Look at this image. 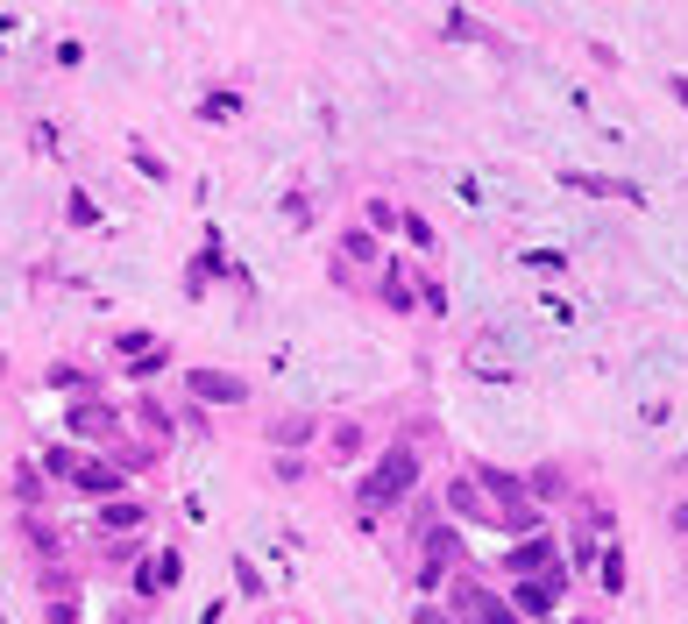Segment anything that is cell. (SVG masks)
<instances>
[{
	"mask_svg": "<svg viewBox=\"0 0 688 624\" xmlns=\"http://www.w3.org/2000/svg\"><path fill=\"white\" fill-rule=\"evenodd\" d=\"M107 525H114V532H128V525H142V504H128V497H114V504H107Z\"/></svg>",
	"mask_w": 688,
	"mask_h": 624,
	"instance_id": "52a82bcc",
	"label": "cell"
},
{
	"mask_svg": "<svg viewBox=\"0 0 688 624\" xmlns=\"http://www.w3.org/2000/svg\"><path fill=\"white\" fill-rule=\"evenodd\" d=\"M412 483H419V454L398 440V447H384V461L369 468V483H362V511H384V504H398Z\"/></svg>",
	"mask_w": 688,
	"mask_h": 624,
	"instance_id": "6da1fadb",
	"label": "cell"
},
{
	"mask_svg": "<svg viewBox=\"0 0 688 624\" xmlns=\"http://www.w3.org/2000/svg\"><path fill=\"white\" fill-rule=\"evenodd\" d=\"M462 603H469V624H518V610L497 596H462Z\"/></svg>",
	"mask_w": 688,
	"mask_h": 624,
	"instance_id": "8992f818",
	"label": "cell"
},
{
	"mask_svg": "<svg viewBox=\"0 0 688 624\" xmlns=\"http://www.w3.org/2000/svg\"><path fill=\"white\" fill-rule=\"evenodd\" d=\"M561 185H568V192H582V199H625V206H639V199H646L632 178H596V171H561Z\"/></svg>",
	"mask_w": 688,
	"mask_h": 624,
	"instance_id": "3957f363",
	"label": "cell"
},
{
	"mask_svg": "<svg viewBox=\"0 0 688 624\" xmlns=\"http://www.w3.org/2000/svg\"><path fill=\"white\" fill-rule=\"evenodd\" d=\"M603 589H625V554H603Z\"/></svg>",
	"mask_w": 688,
	"mask_h": 624,
	"instance_id": "7c38bea8",
	"label": "cell"
},
{
	"mask_svg": "<svg viewBox=\"0 0 688 624\" xmlns=\"http://www.w3.org/2000/svg\"><path fill=\"white\" fill-rule=\"evenodd\" d=\"M341 256H355V263H376V242H369V234H348V242H341Z\"/></svg>",
	"mask_w": 688,
	"mask_h": 624,
	"instance_id": "30bf717a",
	"label": "cell"
},
{
	"mask_svg": "<svg viewBox=\"0 0 688 624\" xmlns=\"http://www.w3.org/2000/svg\"><path fill=\"white\" fill-rule=\"evenodd\" d=\"M419 624H454L447 610H433V603H419Z\"/></svg>",
	"mask_w": 688,
	"mask_h": 624,
	"instance_id": "4fadbf2b",
	"label": "cell"
},
{
	"mask_svg": "<svg viewBox=\"0 0 688 624\" xmlns=\"http://www.w3.org/2000/svg\"><path fill=\"white\" fill-rule=\"evenodd\" d=\"M525 263H532V270H547V277H561V270H568V256H561V249H532Z\"/></svg>",
	"mask_w": 688,
	"mask_h": 624,
	"instance_id": "ba28073f",
	"label": "cell"
},
{
	"mask_svg": "<svg viewBox=\"0 0 688 624\" xmlns=\"http://www.w3.org/2000/svg\"><path fill=\"white\" fill-rule=\"evenodd\" d=\"M547 561H554V546H547V539H540V546H518V568H547Z\"/></svg>",
	"mask_w": 688,
	"mask_h": 624,
	"instance_id": "8fae6325",
	"label": "cell"
},
{
	"mask_svg": "<svg viewBox=\"0 0 688 624\" xmlns=\"http://www.w3.org/2000/svg\"><path fill=\"white\" fill-rule=\"evenodd\" d=\"M185 383H192V398H206V405H242L249 398V383L227 376V369H185Z\"/></svg>",
	"mask_w": 688,
	"mask_h": 624,
	"instance_id": "7a4b0ae2",
	"label": "cell"
},
{
	"mask_svg": "<svg viewBox=\"0 0 688 624\" xmlns=\"http://www.w3.org/2000/svg\"><path fill=\"white\" fill-rule=\"evenodd\" d=\"M270 440H277V447H291V440H313V426H305V419H284V426H270Z\"/></svg>",
	"mask_w": 688,
	"mask_h": 624,
	"instance_id": "9c48e42d",
	"label": "cell"
},
{
	"mask_svg": "<svg viewBox=\"0 0 688 624\" xmlns=\"http://www.w3.org/2000/svg\"><path fill=\"white\" fill-rule=\"evenodd\" d=\"M554 589H561V575H547V582H518L511 603H518L525 617H540V610H554Z\"/></svg>",
	"mask_w": 688,
	"mask_h": 624,
	"instance_id": "5b68a950",
	"label": "cell"
},
{
	"mask_svg": "<svg viewBox=\"0 0 688 624\" xmlns=\"http://www.w3.org/2000/svg\"><path fill=\"white\" fill-rule=\"evenodd\" d=\"M674 532H688V504H681V511H674Z\"/></svg>",
	"mask_w": 688,
	"mask_h": 624,
	"instance_id": "9a60e30c",
	"label": "cell"
},
{
	"mask_svg": "<svg viewBox=\"0 0 688 624\" xmlns=\"http://www.w3.org/2000/svg\"><path fill=\"white\" fill-rule=\"evenodd\" d=\"M71 490H79V497H114V490H121V468L79 461V468H71Z\"/></svg>",
	"mask_w": 688,
	"mask_h": 624,
	"instance_id": "277c9868",
	"label": "cell"
},
{
	"mask_svg": "<svg viewBox=\"0 0 688 624\" xmlns=\"http://www.w3.org/2000/svg\"><path fill=\"white\" fill-rule=\"evenodd\" d=\"M667 93H674V100H681V107H688V78H681V71H674V78H667Z\"/></svg>",
	"mask_w": 688,
	"mask_h": 624,
	"instance_id": "5bb4252c",
	"label": "cell"
}]
</instances>
